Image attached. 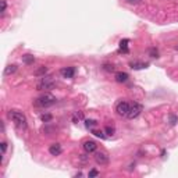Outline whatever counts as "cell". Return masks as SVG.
Wrapping results in <instances>:
<instances>
[{"label": "cell", "instance_id": "1", "mask_svg": "<svg viewBox=\"0 0 178 178\" xmlns=\"http://www.w3.org/2000/svg\"><path fill=\"white\" fill-rule=\"evenodd\" d=\"M53 105H56V96H53L49 92L41 95L39 97H36L33 100V106L35 107H41V109H47V107H50Z\"/></svg>", "mask_w": 178, "mask_h": 178}, {"label": "cell", "instance_id": "3", "mask_svg": "<svg viewBox=\"0 0 178 178\" xmlns=\"http://www.w3.org/2000/svg\"><path fill=\"white\" fill-rule=\"evenodd\" d=\"M56 86V81L52 77H42L41 81L36 84L38 91H50Z\"/></svg>", "mask_w": 178, "mask_h": 178}, {"label": "cell", "instance_id": "19", "mask_svg": "<svg viewBox=\"0 0 178 178\" xmlns=\"http://www.w3.org/2000/svg\"><path fill=\"white\" fill-rule=\"evenodd\" d=\"M0 3H1V9H0V15L3 17V15H4V13H6V9H7V3H6V0H1Z\"/></svg>", "mask_w": 178, "mask_h": 178}, {"label": "cell", "instance_id": "8", "mask_svg": "<svg viewBox=\"0 0 178 178\" xmlns=\"http://www.w3.org/2000/svg\"><path fill=\"white\" fill-rule=\"evenodd\" d=\"M60 74L64 78H73L75 75V67H65V68L60 70Z\"/></svg>", "mask_w": 178, "mask_h": 178}, {"label": "cell", "instance_id": "10", "mask_svg": "<svg viewBox=\"0 0 178 178\" xmlns=\"http://www.w3.org/2000/svg\"><path fill=\"white\" fill-rule=\"evenodd\" d=\"M129 67L132 70H142V68H147L149 64L142 63V61H132V63H129Z\"/></svg>", "mask_w": 178, "mask_h": 178}, {"label": "cell", "instance_id": "9", "mask_svg": "<svg viewBox=\"0 0 178 178\" xmlns=\"http://www.w3.org/2000/svg\"><path fill=\"white\" fill-rule=\"evenodd\" d=\"M61 152H63V149H61V145H60V143H53V145L49 147V153H50L52 156H59Z\"/></svg>", "mask_w": 178, "mask_h": 178}, {"label": "cell", "instance_id": "27", "mask_svg": "<svg viewBox=\"0 0 178 178\" xmlns=\"http://www.w3.org/2000/svg\"><path fill=\"white\" fill-rule=\"evenodd\" d=\"M128 3H131V4H137V3H141L142 0H127Z\"/></svg>", "mask_w": 178, "mask_h": 178}, {"label": "cell", "instance_id": "14", "mask_svg": "<svg viewBox=\"0 0 178 178\" xmlns=\"http://www.w3.org/2000/svg\"><path fill=\"white\" fill-rule=\"evenodd\" d=\"M46 73H47V68H46L45 65H41V67L35 71V75H36V77H45Z\"/></svg>", "mask_w": 178, "mask_h": 178}, {"label": "cell", "instance_id": "20", "mask_svg": "<svg viewBox=\"0 0 178 178\" xmlns=\"http://www.w3.org/2000/svg\"><path fill=\"white\" fill-rule=\"evenodd\" d=\"M169 120H170V125H175L177 121H178V118H177V116H175V114H170Z\"/></svg>", "mask_w": 178, "mask_h": 178}, {"label": "cell", "instance_id": "24", "mask_svg": "<svg viewBox=\"0 0 178 178\" xmlns=\"http://www.w3.org/2000/svg\"><path fill=\"white\" fill-rule=\"evenodd\" d=\"M88 175H89V177H99V175H100V173H99L97 170H91Z\"/></svg>", "mask_w": 178, "mask_h": 178}, {"label": "cell", "instance_id": "7", "mask_svg": "<svg viewBox=\"0 0 178 178\" xmlns=\"http://www.w3.org/2000/svg\"><path fill=\"white\" fill-rule=\"evenodd\" d=\"M82 146H84V150L86 152V153H93L97 149V145H96L95 141H85Z\"/></svg>", "mask_w": 178, "mask_h": 178}, {"label": "cell", "instance_id": "18", "mask_svg": "<svg viewBox=\"0 0 178 178\" xmlns=\"http://www.w3.org/2000/svg\"><path fill=\"white\" fill-rule=\"evenodd\" d=\"M84 118V113L82 111H79V113H75V114L73 116V121L74 123H78L79 120H82Z\"/></svg>", "mask_w": 178, "mask_h": 178}, {"label": "cell", "instance_id": "25", "mask_svg": "<svg viewBox=\"0 0 178 178\" xmlns=\"http://www.w3.org/2000/svg\"><path fill=\"white\" fill-rule=\"evenodd\" d=\"M106 134H107V135H113V134H114V128L113 127H106Z\"/></svg>", "mask_w": 178, "mask_h": 178}, {"label": "cell", "instance_id": "16", "mask_svg": "<svg viewBox=\"0 0 178 178\" xmlns=\"http://www.w3.org/2000/svg\"><path fill=\"white\" fill-rule=\"evenodd\" d=\"M92 134H93L95 137L100 138V139H106V138H107V135H105V132H103V131H97V129H92Z\"/></svg>", "mask_w": 178, "mask_h": 178}, {"label": "cell", "instance_id": "22", "mask_svg": "<svg viewBox=\"0 0 178 178\" xmlns=\"http://www.w3.org/2000/svg\"><path fill=\"white\" fill-rule=\"evenodd\" d=\"M149 54H150V57H159V52H157V49H155V47H152L150 50H149Z\"/></svg>", "mask_w": 178, "mask_h": 178}, {"label": "cell", "instance_id": "17", "mask_svg": "<svg viewBox=\"0 0 178 178\" xmlns=\"http://www.w3.org/2000/svg\"><path fill=\"white\" fill-rule=\"evenodd\" d=\"M85 125H86V128L92 129L95 125H97V121L96 120H85Z\"/></svg>", "mask_w": 178, "mask_h": 178}, {"label": "cell", "instance_id": "6", "mask_svg": "<svg viewBox=\"0 0 178 178\" xmlns=\"http://www.w3.org/2000/svg\"><path fill=\"white\" fill-rule=\"evenodd\" d=\"M95 161L97 164L100 166H105L109 163V156L106 155L105 152H96L95 153Z\"/></svg>", "mask_w": 178, "mask_h": 178}, {"label": "cell", "instance_id": "13", "mask_svg": "<svg viewBox=\"0 0 178 178\" xmlns=\"http://www.w3.org/2000/svg\"><path fill=\"white\" fill-rule=\"evenodd\" d=\"M17 71V65H14V64H10V65H7L4 70V75H10V74H14Z\"/></svg>", "mask_w": 178, "mask_h": 178}, {"label": "cell", "instance_id": "11", "mask_svg": "<svg viewBox=\"0 0 178 178\" xmlns=\"http://www.w3.org/2000/svg\"><path fill=\"white\" fill-rule=\"evenodd\" d=\"M128 78H129V75H128L127 73H123V71H120V73L116 74V81H117V82H120V84L127 82Z\"/></svg>", "mask_w": 178, "mask_h": 178}, {"label": "cell", "instance_id": "5", "mask_svg": "<svg viewBox=\"0 0 178 178\" xmlns=\"http://www.w3.org/2000/svg\"><path fill=\"white\" fill-rule=\"evenodd\" d=\"M129 107H131V105H129L128 102H120L118 105L116 106V111H117V114L121 116V117H127L128 111H129Z\"/></svg>", "mask_w": 178, "mask_h": 178}, {"label": "cell", "instance_id": "4", "mask_svg": "<svg viewBox=\"0 0 178 178\" xmlns=\"http://www.w3.org/2000/svg\"><path fill=\"white\" fill-rule=\"evenodd\" d=\"M143 110V106L141 105V103H134L131 107H129V111H128V114L127 117L129 120H134V118H137L138 116L141 114V111Z\"/></svg>", "mask_w": 178, "mask_h": 178}, {"label": "cell", "instance_id": "23", "mask_svg": "<svg viewBox=\"0 0 178 178\" xmlns=\"http://www.w3.org/2000/svg\"><path fill=\"white\" fill-rule=\"evenodd\" d=\"M103 70L111 73V71H114V65H113V64H105V65H103Z\"/></svg>", "mask_w": 178, "mask_h": 178}, {"label": "cell", "instance_id": "21", "mask_svg": "<svg viewBox=\"0 0 178 178\" xmlns=\"http://www.w3.org/2000/svg\"><path fill=\"white\" fill-rule=\"evenodd\" d=\"M52 118H53V117H52V114H42L41 116V120L43 121V123H49Z\"/></svg>", "mask_w": 178, "mask_h": 178}, {"label": "cell", "instance_id": "15", "mask_svg": "<svg viewBox=\"0 0 178 178\" xmlns=\"http://www.w3.org/2000/svg\"><path fill=\"white\" fill-rule=\"evenodd\" d=\"M23 61L25 64H33V61H35V57L32 54H24L23 56Z\"/></svg>", "mask_w": 178, "mask_h": 178}, {"label": "cell", "instance_id": "2", "mask_svg": "<svg viewBox=\"0 0 178 178\" xmlns=\"http://www.w3.org/2000/svg\"><path fill=\"white\" fill-rule=\"evenodd\" d=\"M7 116H9V118L13 121L15 125L18 128H27V117H25V114H24L23 111H18V110H10L9 113H7Z\"/></svg>", "mask_w": 178, "mask_h": 178}, {"label": "cell", "instance_id": "26", "mask_svg": "<svg viewBox=\"0 0 178 178\" xmlns=\"http://www.w3.org/2000/svg\"><path fill=\"white\" fill-rule=\"evenodd\" d=\"M6 150H7V143H6V142H1V152H3V155L6 153Z\"/></svg>", "mask_w": 178, "mask_h": 178}, {"label": "cell", "instance_id": "12", "mask_svg": "<svg viewBox=\"0 0 178 178\" xmlns=\"http://www.w3.org/2000/svg\"><path fill=\"white\" fill-rule=\"evenodd\" d=\"M128 43H129V39H121L120 41V52L128 53Z\"/></svg>", "mask_w": 178, "mask_h": 178}]
</instances>
